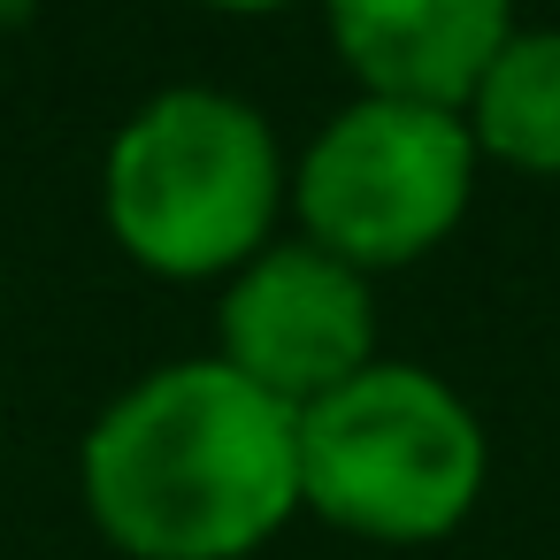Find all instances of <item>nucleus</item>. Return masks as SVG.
<instances>
[{"instance_id":"nucleus-6","label":"nucleus","mask_w":560,"mask_h":560,"mask_svg":"<svg viewBox=\"0 0 560 560\" xmlns=\"http://www.w3.org/2000/svg\"><path fill=\"white\" fill-rule=\"evenodd\" d=\"M323 32L361 93L460 108L522 24L514 0H323Z\"/></svg>"},{"instance_id":"nucleus-2","label":"nucleus","mask_w":560,"mask_h":560,"mask_svg":"<svg viewBox=\"0 0 560 560\" xmlns=\"http://www.w3.org/2000/svg\"><path fill=\"white\" fill-rule=\"evenodd\" d=\"M292 208V162L269 116L223 85H170L139 101L101 162V223L108 238L170 284L238 277L261 246H277V215Z\"/></svg>"},{"instance_id":"nucleus-3","label":"nucleus","mask_w":560,"mask_h":560,"mask_svg":"<svg viewBox=\"0 0 560 560\" xmlns=\"http://www.w3.org/2000/svg\"><path fill=\"white\" fill-rule=\"evenodd\" d=\"M491 483V438L476 407L415 369L369 361L330 399L300 407V514L361 545H438Z\"/></svg>"},{"instance_id":"nucleus-10","label":"nucleus","mask_w":560,"mask_h":560,"mask_svg":"<svg viewBox=\"0 0 560 560\" xmlns=\"http://www.w3.org/2000/svg\"><path fill=\"white\" fill-rule=\"evenodd\" d=\"M0 307H9V300H0Z\"/></svg>"},{"instance_id":"nucleus-5","label":"nucleus","mask_w":560,"mask_h":560,"mask_svg":"<svg viewBox=\"0 0 560 560\" xmlns=\"http://www.w3.org/2000/svg\"><path fill=\"white\" fill-rule=\"evenodd\" d=\"M215 361L284 399L292 415L330 399L376 361V277L323 254L315 238L261 246L215 307Z\"/></svg>"},{"instance_id":"nucleus-1","label":"nucleus","mask_w":560,"mask_h":560,"mask_svg":"<svg viewBox=\"0 0 560 560\" xmlns=\"http://www.w3.org/2000/svg\"><path fill=\"white\" fill-rule=\"evenodd\" d=\"M78 491L124 560H254L300 514V415L215 353L162 361L93 415Z\"/></svg>"},{"instance_id":"nucleus-8","label":"nucleus","mask_w":560,"mask_h":560,"mask_svg":"<svg viewBox=\"0 0 560 560\" xmlns=\"http://www.w3.org/2000/svg\"><path fill=\"white\" fill-rule=\"evenodd\" d=\"M200 9H215V16H277L292 0H200Z\"/></svg>"},{"instance_id":"nucleus-4","label":"nucleus","mask_w":560,"mask_h":560,"mask_svg":"<svg viewBox=\"0 0 560 560\" xmlns=\"http://www.w3.org/2000/svg\"><path fill=\"white\" fill-rule=\"evenodd\" d=\"M476 170L483 154L460 108L353 93L292 162V215L300 238L353 261L361 277H384L438 254L460 231Z\"/></svg>"},{"instance_id":"nucleus-9","label":"nucleus","mask_w":560,"mask_h":560,"mask_svg":"<svg viewBox=\"0 0 560 560\" xmlns=\"http://www.w3.org/2000/svg\"><path fill=\"white\" fill-rule=\"evenodd\" d=\"M0 483H9V468H0Z\"/></svg>"},{"instance_id":"nucleus-7","label":"nucleus","mask_w":560,"mask_h":560,"mask_svg":"<svg viewBox=\"0 0 560 560\" xmlns=\"http://www.w3.org/2000/svg\"><path fill=\"white\" fill-rule=\"evenodd\" d=\"M460 124L483 162L522 177H560V32L522 24L460 101Z\"/></svg>"}]
</instances>
